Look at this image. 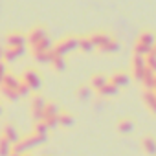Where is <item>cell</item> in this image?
Returning a JSON list of instances; mask_svg holds the SVG:
<instances>
[{"label": "cell", "instance_id": "obj_1", "mask_svg": "<svg viewBox=\"0 0 156 156\" xmlns=\"http://www.w3.org/2000/svg\"><path fill=\"white\" fill-rule=\"evenodd\" d=\"M26 41L31 44L33 51H42V50H50V39L44 28H33L28 35Z\"/></svg>", "mask_w": 156, "mask_h": 156}, {"label": "cell", "instance_id": "obj_2", "mask_svg": "<svg viewBox=\"0 0 156 156\" xmlns=\"http://www.w3.org/2000/svg\"><path fill=\"white\" fill-rule=\"evenodd\" d=\"M156 42V35L149 30H143L140 31V35L136 37V42H134V48H132V53L136 55H145L152 50V44Z\"/></svg>", "mask_w": 156, "mask_h": 156}, {"label": "cell", "instance_id": "obj_3", "mask_svg": "<svg viewBox=\"0 0 156 156\" xmlns=\"http://www.w3.org/2000/svg\"><path fill=\"white\" fill-rule=\"evenodd\" d=\"M77 42H79V37H64V39H61L55 46H53V53H57V55H66V53H70V51H73L75 48H77Z\"/></svg>", "mask_w": 156, "mask_h": 156}, {"label": "cell", "instance_id": "obj_4", "mask_svg": "<svg viewBox=\"0 0 156 156\" xmlns=\"http://www.w3.org/2000/svg\"><path fill=\"white\" fill-rule=\"evenodd\" d=\"M145 73V61H143V55H136L132 53L130 57V75L132 79H136L138 83L141 81V77Z\"/></svg>", "mask_w": 156, "mask_h": 156}, {"label": "cell", "instance_id": "obj_5", "mask_svg": "<svg viewBox=\"0 0 156 156\" xmlns=\"http://www.w3.org/2000/svg\"><path fill=\"white\" fill-rule=\"evenodd\" d=\"M30 90H37L39 87H41V75L35 72V70H28V72H24V75H22V79H20Z\"/></svg>", "mask_w": 156, "mask_h": 156}, {"label": "cell", "instance_id": "obj_6", "mask_svg": "<svg viewBox=\"0 0 156 156\" xmlns=\"http://www.w3.org/2000/svg\"><path fill=\"white\" fill-rule=\"evenodd\" d=\"M108 83H112V85L118 87V88H125V87H129V83H130V75H129L127 72H114V73L108 77Z\"/></svg>", "mask_w": 156, "mask_h": 156}, {"label": "cell", "instance_id": "obj_7", "mask_svg": "<svg viewBox=\"0 0 156 156\" xmlns=\"http://www.w3.org/2000/svg\"><path fill=\"white\" fill-rule=\"evenodd\" d=\"M88 37H90V41H92V44H94V48H96V50H99L107 41H110V39H112V35H108L107 31H94V33H90Z\"/></svg>", "mask_w": 156, "mask_h": 156}, {"label": "cell", "instance_id": "obj_8", "mask_svg": "<svg viewBox=\"0 0 156 156\" xmlns=\"http://www.w3.org/2000/svg\"><path fill=\"white\" fill-rule=\"evenodd\" d=\"M26 42V35L19 33V31H13L9 35H6V44L8 48H17V46H24Z\"/></svg>", "mask_w": 156, "mask_h": 156}, {"label": "cell", "instance_id": "obj_9", "mask_svg": "<svg viewBox=\"0 0 156 156\" xmlns=\"http://www.w3.org/2000/svg\"><path fill=\"white\" fill-rule=\"evenodd\" d=\"M141 151L147 156H154L156 154V138L152 136H143L141 138Z\"/></svg>", "mask_w": 156, "mask_h": 156}, {"label": "cell", "instance_id": "obj_10", "mask_svg": "<svg viewBox=\"0 0 156 156\" xmlns=\"http://www.w3.org/2000/svg\"><path fill=\"white\" fill-rule=\"evenodd\" d=\"M143 105L147 107V110L152 114V116H156V96H154V92L152 90H143Z\"/></svg>", "mask_w": 156, "mask_h": 156}, {"label": "cell", "instance_id": "obj_11", "mask_svg": "<svg viewBox=\"0 0 156 156\" xmlns=\"http://www.w3.org/2000/svg\"><path fill=\"white\" fill-rule=\"evenodd\" d=\"M116 129H118V132H119V134H130V132H134L136 123H134V119L125 118V119H119V121H118Z\"/></svg>", "mask_w": 156, "mask_h": 156}, {"label": "cell", "instance_id": "obj_12", "mask_svg": "<svg viewBox=\"0 0 156 156\" xmlns=\"http://www.w3.org/2000/svg\"><path fill=\"white\" fill-rule=\"evenodd\" d=\"M108 83V77L107 75H103V73H94L92 77H90V83H88V87L94 90V92H98L103 85H107Z\"/></svg>", "mask_w": 156, "mask_h": 156}, {"label": "cell", "instance_id": "obj_13", "mask_svg": "<svg viewBox=\"0 0 156 156\" xmlns=\"http://www.w3.org/2000/svg\"><path fill=\"white\" fill-rule=\"evenodd\" d=\"M154 81H156V73L152 72V70H149V68H145V73H143V77H141V87H143V90H152V87H154Z\"/></svg>", "mask_w": 156, "mask_h": 156}, {"label": "cell", "instance_id": "obj_14", "mask_svg": "<svg viewBox=\"0 0 156 156\" xmlns=\"http://www.w3.org/2000/svg\"><path fill=\"white\" fill-rule=\"evenodd\" d=\"M44 105H46V101H44L41 96L33 98V101H31V114H33L35 119H41V118H42V108H44Z\"/></svg>", "mask_w": 156, "mask_h": 156}, {"label": "cell", "instance_id": "obj_15", "mask_svg": "<svg viewBox=\"0 0 156 156\" xmlns=\"http://www.w3.org/2000/svg\"><path fill=\"white\" fill-rule=\"evenodd\" d=\"M17 129H15V125H11V123H6L4 127H2V136L0 138H4V140H8L9 143H15L17 141Z\"/></svg>", "mask_w": 156, "mask_h": 156}, {"label": "cell", "instance_id": "obj_16", "mask_svg": "<svg viewBox=\"0 0 156 156\" xmlns=\"http://www.w3.org/2000/svg\"><path fill=\"white\" fill-rule=\"evenodd\" d=\"M118 92H119V88H118V87H114L112 83H107V85H103V87H101L96 94L103 99V98H114Z\"/></svg>", "mask_w": 156, "mask_h": 156}, {"label": "cell", "instance_id": "obj_17", "mask_svg": "<svg viewBox=\"0 0 156 156\" xmlns=\"http://www.w3.org/2000/svg\"><path fill=\"white\" fill-rule=\"evenodd\" d=\"M50 64H51V68H53L55 72H62V70L66 68L64 57H62V55H57V53H53V51H51V61H50Z\"/></svg>", "mask_w": 156, "mask_h": 156}, {"label": "cell", "instance_id": "obj_18", "mask_svg": "<svg viewBox=\"0 0 156 156\" xmlns=\"http://www.w3.org/2000/svg\"><path fill=\"white\" fill-rule=\"evenodd\" d=\"M99 51H101V53H116V51H119V42L112 37L110 41H107V42L99 48Z\"/></svg>", "mask_w": 156, "mask_h": 156}, {"label": "cell", "instance_id": "obj_19", "mask_svg": "<svg viewBox=\"0 0 156 156\" xmlns=\"http://www.w3.org/2000/svg\"><path fill=\"white\" fill-rule=\"evenodd\" d=\"M57 125H61V127H72L73 125V116L70 114V112H59L57 114Z\"/></svg>", "mask_w": 156, "mask_h": 156}, {"label": "cell", "instance_id": "obj_20", "mask_svg": "<svg viewBox=\"0 0 156 156\" xmlns=\"http://www.w3.org/2000/svg\"><path fill=\"white\" fill-rule=\"evenodd\" d=\"M77 48H79L81 51H85V53H90V51H94V50H96L88 35H87V37H79V42H77Z\"/></svg>", "mask_w": 156, "mask_h": 156}, {"label": "cell", "instance_id": "obj_21", "mask_svg": "<svg viewBox=\"0 0 156 156\" xmlns=\"http://www.w3.org/2000/svg\"><path fill=\"white\" fill-rule=\"evenodd\" d=\"M143 61H145V68H149V70H152L156 73V53H152V51L145 53L143 55Z\"/></svg>", "mask_w": 156, "mask_h": 156}, {"label": "cell", "instance_id": "obj_22", "mask_svg": "<svg viewBox=\"0 0 156 156\" xmlns=\"http://www.w3.org/2000/svg\"><path fill=\"white\" fill-rule=\"evenodd\" d=\"M90 96H92V88H90L88 85H83V87L77 88V98H79L81 101H87Z\"/></svg>", "mask_w": 156, "mask_h": 156}, {"label": "cell", "instance_id": "obj_23", "mask_svg": "<svg viewBox=\"0 0 156 156\" xmlns=\"http://www.w3.org/2000/svg\"><path fill=\"white\" fill-rule=\"evenodd\" d=\"M13 151H11V143L4 138H0V156H9Z\"/></svg>", "mask_w": 156, "mask_h": 156}, {"label": "cell", "instance_id": "obj_24", "mask_svg": "<svg viewBox=\"0 0 156 156\" xmlns=\"http://www.w3.org/2000/svg\"><path fill=\"white\" fill-rule=\"evenodd\" d=\"M20 53H22V46H17V48H8V50H6V53H4V57H6V59H9V61H13V59H17Z\"/></svg>", "mask_w": 156, "mask_h": 156}, {"label": "cell", "instance_id": "obj_25", "mask_svg": "<svg viewBox=\"0 0 156 156\" xmlns=\"http://www.w3.org/2000/svg\"><path fill=\"white\" fill-rule=\"evenodd\" d=\"M151 51H152V53H156V42L152 44V50H151Z\"/></svg>", "mask_w": 156, "mask_h": 156}, {"label": "cell", "instance_id": "obj_26", "mask_svg": "<svg viewBox=\"0 0 156 156\" xmlns=\"http://www.w3.org/2000/svg\"><path fill=\"white\" fill-rule=\"evenodd\" d=\"M152 92H154V96H156V81H154V87H152Z\"/></svg>", "mask_w": 156, "mask_h": 156}, {"label": "cell", "instance_id": "obj_27", "mask_svg": "<svg viewBox=\"0 0 156 156\" xmlns=\"http://www.w3.org/2000/svg\"><path fill=\"white\" fill-rule=\"evenodd\" d=\"M154 156H156V154H154Z\"/></svg>", "mask_w": 156, "mask_h": 156}]
</instances>
